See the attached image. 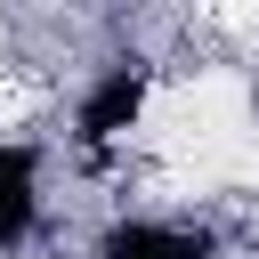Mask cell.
I'll return each instance as SVG.
<instances>
[{"label":"cell","mask_w":259,"mask_h":259,"mask_svg":"<svg viewBox=\"0 0 259 259\" xmlns=\"http://www.w3.org/2000/svg\"><path fill=\"white\" fill-rule=\"evenodd\" d=\"M57 235V146L0 130V259H32Z\"/></svg>","instance_id":"7a4b0ae2"},{"label":"cell","mask_w":259,"mask_h":259,"mask_svg":"<svg viewBox=\"0 0 259 259\" xmlns=\"http://www.w3.org/2000/svg\"><path fill=\"white\" fill-rule=\"evenodd\" d=\"M227 251H235L227 227L186 202H113L81 243V259H227Z\"/></svg>","instance_id":"6da1fadb"}]
</instances>
